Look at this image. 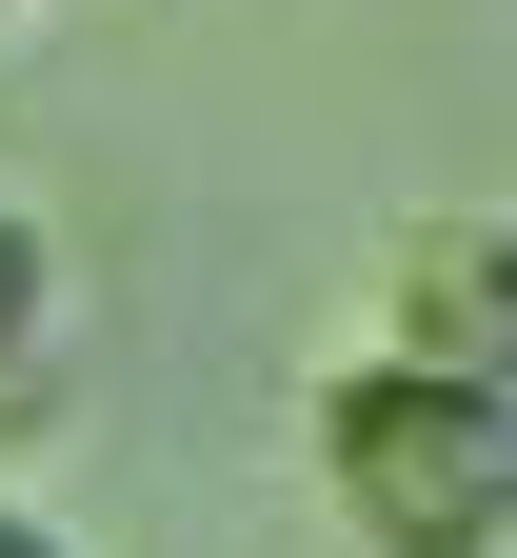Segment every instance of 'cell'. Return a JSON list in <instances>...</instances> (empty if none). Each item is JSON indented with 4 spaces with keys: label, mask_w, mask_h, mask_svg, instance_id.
Returning <instances> with one entry per match:
<instances>
[{
    "label": "cell",
    "mask_w": 517,
    "mask_h": 558,
    "mask_svg": "<svg viewBox=\"0 0 517 558\" xmlns=\"http://www.w3.org/2000/svg\"><path fill=\"white\" fill-rule=\"evenodd\" d=\"M319 499L379 558H517V399L358 339V360L319 379Z\"/></svg>",
    "instance_id": "1"
},
{
    "label": "cell",
    "mask_w": 517,
    "mask_h": 558,
    "mask_svg": "<svg viewBox=\"0 0 517 558\" xmlns=\"http://www.w3.org/2000/svg\"><path fill=\"white\" fill-rule=\"evenodd\" d=\"M379 339L517 399V220H418V240L379 259Z\"/></svg>",
    "instance_id": "2"
},
{
    "label": "cell",
    "mask_w": 517,
    "mask_h": 558,
    "mask_svg": "<svg viewBox=\"0 0 517 558\" xmlns=\"http://www.w3.org/2000/svg\"><path fill=\"white\" fill-rule=\"evenodd\" d=\"M40 339H60V220L0 180V399H21V360H40Z\"/></svg>",
    "instance_id": "3"
},
{
    "label": "cell",
    "mask_w": 517,
    "mask_h": 558,
    "mask_svg": "<svg viewBox=\"0 0 517 558\" xmlns=\"http://www.w3.org/2000/svg\"><path fill=\"white\" fill-rule=\"evenodd\" d=\"M0 558H81V538H60V519H21V499H0Z\"/></svg>",
    "instance_id": "4"
},
{
    "label": "cell",
    "mask_w": 517,
    "mask_h": 558,
    "mask_svg": "<svg viewBox=\"0 0 517 558\" xmlns=\"http://www.w3.org/2000/svg\"><path fill=\"white\" fill-rule=\"evenodd\" d=\"M21 21H40V0H0V60H21Z\"/></svg>",
    "instance_id": "5"
}]
</instances>
